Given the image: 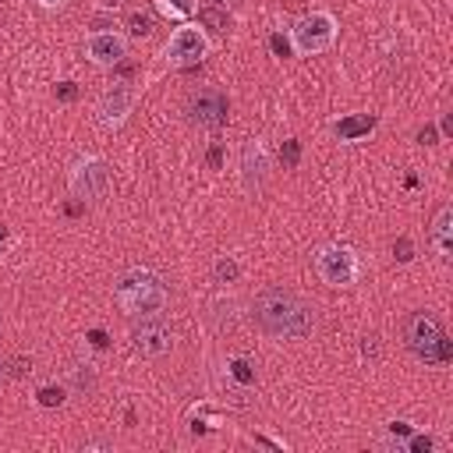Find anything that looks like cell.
Returning <instances> with one entry per match:
<instances>
[{
    "label": "cell",
    "mask_w": 453,
    "mask_h": 453,
    "mask_svg": "<svg viewBox=\"0 0 453 453\" xmlns=\"http://www.w3.org/2000/svg\"><path fill=\"white\" fill-rule=\"evenodd\" d=\"M273 173V156L265 149L262 138H248L241 145V156H237V180L244 191H262L265 180Z\"/></svg>",
    "instance_id": "9c48e42d"
},
{
    "label": "cell",
    "mask_w": 453,
    "mask_h": 453,
    "mask_svg": "<svg viewBox=\"0 0 453 453\" xmlns=\"http://www.w3.org/2000/svg\"><path fill=\"white\" fill-rule=\"evenodd\" d=\"M375 127H379V117H375V113H350V117H340V120L333 124V134H336L340 142H357V138L372 134Z\"/></svg>",
    "instance_id": "5bb4252c"
},
{
    "label": "cell",
    "mask_w": 453,
    "mask_h": 453,
    "mask_svg": "<svg viewBox=\"0 0 453 453\" xmlns=\"http://www.w3.org/2000/svg\"><path fill=\"white\" fill-rule=\"evenodd\" d=\"M60 99H74V81H60Z\"/></svg>",
    "instance_id": "cb8c5ba5"
},
{
    "label": "cell",
    "mask_w": 453,
    "mask_h": 453,
    "mask_svg": "<svg viewBox=\"0 0 453 453\" xmlns=\"http://www.w3.org/2000/svg\"><path fill=\"white\" fill-rule=\"evenodd\" d=\"M35 400H39V407H60V403L67 400V386H64V382L39 386V389H35Z\"/></svg>",
    "instance_id": "ac0fdd59"
},
{
    "label": "cell",
    "mask_w": 453,
    "mask_h": 453,
    "mask_svg": "<svg viewBox=\"0 0 453 453\" xmlns=\"http://www.w3.org/2000/svg\"><path fill=\"white\" fill-rule=\"evenodd\" d=\"M336 32H340V25L329 11H308L290 25L287 35H290V50L297 57H319V53L333 50Z\"/></svg>",
    "instance_id": "3957f363"
},
{
    "label": "cell",
    "mask_w": 453,
    "mask_h": 453,
    "mask_svg": "<svg viewBox=\"0 0 453 453\" xmlns=\"http://www.w3.org/2000/svg\"><path fill=\"white\" fill-rule=\"evenodd\" d=\"M241 280V262L234 255H219L212 262V283H237Z\"/></svg>",
    "instance_id": "e0dca14e"
},
{
    "label": "cell",
    "mask_w": 453,
    "mask_h": 453,
    "mask_svg": "<svg viewBox=\"0 0 453 453\" xmlns=\"http://www.w3.org/2000/svg\"><path fill=\"white\" fill-rule=\"evenodd\" d=\"M209 50H212L209 32H205L198 21H180V25L170 32L166 46H163V64H170V67L202 64V60L209 57Z\"/></svg>",
    "instance_id": "8992f818"
},
{
    "label": "cell",
    "mask_w": 453,
    "mask_h": 453,
    "mask_svg": "<svg viewBox=\"0 0 453 453\" xmlns=\"http://www.w3.org/2000/svg\"><path fill=\"white\" fill-rule=\"evenodd\" d=\"M418 142H421V145H435V127H432V124H425V127L418 131Z\"/></svg>",
    "instance_id": "603a6c76"
},
{
    "label": "cell",
    "mask_w": 453,
    "mask_h": 453,
    "mask_svg": "<svg viewBox=\"0 0 453 453\" xmlns=\"http://www.w3.org/2000/svg\"><path fill=\"white\" fill-rule=\"evenodd\" d=\"M311 265L319 273V280L326 287H336V290H347L357 283L361 276V258L354 248L347 244H322L315 255H311Z\"/></svg>",
    "instance_id": "5b68a950"
},
{
    "label": "cell",
    "mask_w": 453,
    "mask_h": 453,
    "mask_svg": "<svg viewBox=\"0 0 453 453\" xmlns=\"http://www.w3.org/2000/svg\"><path fill=\"white\" fill-rule=\"evenodd\" d=\"M251 319L265 336L301 340L315 329V308L290 287H265L251 301Z\"/></svg>",
    "instance_id": "6da1fadb"
},
{
    "label": "cell",
    "mask_w": 453,
    "mask_h": 453,
    "mask_svg": "<svg viewBox=\"0 0 453 453\" xmlns=\"http://www.w3.org/2000/svg\"><path fill=\"white\" fill-rule=\"evenodd\" d=\"M67 393L74 389V393H96V372H92V365H78V368H71V375H67Z\"/></svg>",
    "instance_id": "2e32d148"
},
{
    "label": "cell",
    "mask_w": 453,
    "mask_h": 453,
    "mask_svg": "<svg viewBox=\"0 0 453 453\" xmlns=\"http://www.w3.org/2000/svg\"><path fill=\"white\" fill-rule=\"evenodd\" d=\"M124 25H127V35H134V39L152 35V14H145V11H131Z\"/></svg>",
    "instance_id": "d6986e66"
},
{
    "label": "cell",
    "mask_w": 453,
    "mask_h": 453,
    "mask_svg": "<svg viewBox=\"0 0 453 453\" xmlns=\"http://www.w3.org/2000/svg\"><path fill=\"white\" fill-rule=\"evenodd\" d=\"M134 103H138V88L131 81H113L96 99V120L103 127H120L134 113Z\"/></svg>",
    "instance_id": "ba28073f"
},
{
    "label": "cell",
    "mask_w": 453,
    "mask_h": 453,
    "mask_svg": "<svg viewBox=\"0 0 453 453\" xmlns=\"http://www.w3.org/2000/svg\"><path fill=\"white\" fill-rule=\"evenodd\" d=\"M428 248L446 262L453 255V205H442L428 226Z\"/></svg>",
    "instance_id": "4fadbf2b"
},
{
    "label": "cell",
    "mask_w": 453,
    "mask_h": 453,
    "mask_svg": "<svg viewBox=\"0 0 453 453\" xmlns=\"http://www.w3.org/2000/svg\"><path fill=\"white\" fill-rule=\"evenodd\" d=\"M131 347H134V354H142V357H163V354H170V347H173V329H170L159 315H145V319L131 329Z\"/></svg>",
    "instance_id": "8fae6325"
},
{
    "label": "cell",
    "mask_w": 453,
    "mask_h": 453,
    "mask_svg": "<svg viewBox=\"0 0 453 453\" xmlns=\"http://www.w3.org/2000/svg\"><path fill=\"white\" fill-rule=\"evenodd\" d=\"M226 106H230V103H226V92H223V88L202 85V88H195V92L188 96L184 113H188V120L198 124V127H219L223 117H226Z\"/></svg>",
    "instance_id": "30bf717a"
},
{
    "label": "cell",
    "mask_w": 453,
    "mask_h": 453,
    "mask_svg": "<svg viewBox=\"0 0 453 453\" xmlns=\"http://www.w3.org/2000/svg\"><path fill=\"white\" fill-rule=\"evenodd\" d=\"M110 163L103 156H78L71 163V173H67V188L74 198L81 202H103L110 195Z\"/></svg>",
    "instance_id": "52a82bcc"
},
{
    "label": "cell",
    "mask_w": 453,
    "mask_h": 453,
    "mask_svg": "<svg viewBox=\"0 0 453 453\" xmlns=\"http://www.w3.org/2000/svg\"><path fill=\"white\" fill-rule=\"evenodd\" d=\"M297 152H301V149H297V142L290 138V142H287V145L280 149V159H283L287 166H294V163H297Z\"/></svg>",
    "instance_id": "ffe728a7"
},
{
    "label": "cell",
    "mask_w": 453,
    "mask_h": 453,
    "mask_svg": "<svg viewBox=\"0 0 453 453\" xmlns=\"http://www.w3.org/2000/svg\"><path fill=\"white\" fill-rule=\"evenodd\" d=\"M152 4L166 21H191L198 11V0H152Z\"/></svg>",
    "instance_id": "9a60e30c"
},
{
    "label": "cell",
    "mask_w": 453,
    "mask_h": 453,
    "mask_svg": "<svg viewBox=\"0 0 453 453\" xmlns=\"http://www.w3.org/2000/svg\"><path fill=\"white\" fill-rule=\"evenodd\" d=\"M361 357H365V361H375V357H379V343H375V336H365V343H361Z\"/></svg>",
    "instance_id": "7402d4cb"
},
{
    "label": "cell",
    "mask_w": 453,
    "mask_h": 453,
    "mask_svg": "<svg viewBox=\"0 0 453 453\" xmlns=\"http://www.w3.org/2000/svg\"><path fill=\"white\" fill-rule=\"evenodd\" d=\"M393 255H396L400 262H411V258H414V255H411V241H407V237H400V241L393 244Z\"/></svg>",
    "instance_id": "44dd1931"
},
{
    "label": "cell",
    "mask_w": 453,
    "mask_h": 453,
    "mask_svg": "<svg viewBox=\"0 0 453 453\" xmlns=\"http://www.w3.org/2000/svg\"><path fill=\"white\" fill-rule=\"evenodd\" d=\"M85 57L96 67H113V64H120L127 57V35L113 32V28H92L85 35Z\"/></svg>",
    "instance_id": "7c38bea8"
},
{
    "label": "cell",
    "mask_w": 453,
    "mask_h": 453,
    "mask_svg": "<svg viewBox=\"0 0 453 453\" xmlns=\"http://www.w3.org/2000/svg\"><path fill=\"white\" fill-rule=\"evenodd\" d=\"M403 340L407 347L425 361V365H446L449 361V340L442 333V322L428 311H418L407 319L403 326Z\"/></svg>",
    "instance_id": "277c9868"
},
{
    "label": "cell",
    "mask_w": 453,
    "mask_h": 453,
    "mask_svg": "<svg viewBox=\"0 0 453 453\" xmlns=\"http://www.w3.org/2000/svg\"><path fill=\"white\" fill-rule=\"evenodd\" d=\"M39 7H46V11H57V7H64V0H35Z\"/></svg>",
    "instance_id": "d4e9b609"
},
{
    "label": "cell",
    "mask_w": 453,
    "mask_h": 453,
    "mask_svg": "<svg viewBox=\"0 0 453 453\" xmlns=\"http://www.w3.org/2000/svg\"><path fill=\"white\" fill-rule=\"evenodd\" d=\"M113 301L124 315L131 319H145V315H159L166 308V283L145 269V265H134L127 273L117 276L113 283Z\"/></svg>",
    "instance_id": "7a4b0ae2"
},
{
    "label": "cell",
    "mask_w": 453,
    "mask_h": 453,
    "mask_svg": "<svg viewBox=\"0 0 453 453\" xmlns=\"http://www.w3.org/2000/svg\"><path fill=\"white\" fill-rule=\"evenodd\" d=\"M99 7H120V0H99Z\"/></svg>",
    "instance_id": "484cf974"
}]
</instances>
